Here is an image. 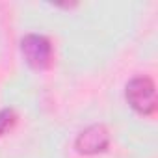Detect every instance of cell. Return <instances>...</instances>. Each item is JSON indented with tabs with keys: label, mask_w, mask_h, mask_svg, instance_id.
Returning a JSON list of instances; mask_svg holds the SVG:
<instances>
[{
	"label": "cell",
	"mask_w": 158,
	"mask_h": 158,
	"mask_svg": "<svg viewBox=\"0 0 158 158\" xmlns=\"http://www.w3.org/2000/svg\"><path fill=\"white\" fill-rule=\"evenodd\" d=\"M21 50H23L26 63L35 69H43L45 65H48V61L52 58L50 41L39 34H28L21 43Z\"/></svg>",
	"instance_id": "7a4b0ae2"
},
{
	"label": "cell",
	"mask_w": 158,
	"mask_h": 158,
	"mask_svg": "<svg viewBox=\"0 0 158 158\" xmlns=\"http://www.w3.org/2000/svg\"><path fill=\"white\" fill-rule=\"evenodd\" d=\"M127 102L132 110H136L141 115H149L156 108V89L154 82L149 76H136L127 84L125 91Z\"/></svg>",
	"instance_id": "6da1fadb"
},
{
	"label": "cell",
	"mask_w": 158,
	"mask_h": 158,
	"mask_svg": "<svg viewBox=\"0 0 158 158\" xmlns=\"http://www.w3.org/2000/svg\"><path fill=\"white\" fill-rule=\"evenodd\" d=\"M110 145V132L104 125H91L78 134L74 147L80 154H97Z\"/></svg>",
	"instance_id": "3957f363"
},
{
	"label": "cell",
	"mask_w": 158,
	"mask_h": 158,
	"mask_svg": "<svg viewBox=\"0 0 158 158\" xmlns=\"http://www.w3.org/2000/svg\"><path fill=\"white\" fill-rule=\"evenodd\" d=\"M15 123V112L13 110H2V112H0V136H2L11 125Z\"/></svg>",
	"instance_id": "277c9868"
}]
</instances>
